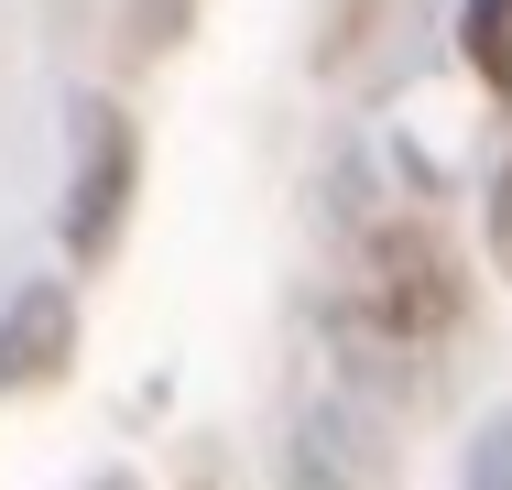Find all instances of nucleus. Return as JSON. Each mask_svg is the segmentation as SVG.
<instances>
[{
	"instance_id": "f257e3e1",
	"label": "nucleus",
	"mask_w": 512,
	"mask_h": 490,
	"mask_svg": "<svg viewBox=\"0 0 512 490\" xmlns=\"http://www.w3.org/2000/svg\"><path fill=\"white\" fill-rule=\"evenodd\" d=\"M360 316L393 327V338H436V327L458 316V273H447V251H436L425 229H382V240L360 251Z\"/></svg>"
},
{
	"instance_id": "39448f33",
	"label": "nucleus",
	"mask_w": 512,
	"mask_h": 490,
	"mask_svg": "<svg viewBox=\"0 0 512 490\" xmlns=\"http://www.w3.org/2000/svg\"><path fill=\"white\" fill-rule=\"evenodd\" d=\"M491 262L512 273V164H502V196H491Z\"/></svg>"
},
{
	"instance_id": "f03ea898",
	"label": "nucleus",
	"mask_w": 512,
	"mask_h": 490,
	"mask_svg": "<svg viewBox=\"0 0 512 490\" xmlns=\"http://www.w3.org/2000/svg\"><path fill=\"white\" fill-rule=\"evenodd\" d=\"M131 120L120 109H88V153H77V196H66V240L99 262L109 240H120V207H131Z\"/></svg>"
},
{
	"instance_id": "7ed1b4c3",
	"label": "nucleus",
	"mask_w": 512,
	"mask_h": 490,
	"mask_svg": "<svg viewBox=\"0 0 512 490\" xmlns=\"http://www.w3.org/2000/svg\"><path fill=\"white\" fill-rule=\"evenodd\" d=\"M66 360H77V294L66 284H22L11 316H0V382L11 392L66 382Z\"/></svg>"
},
{
	"instance_id": "20e7f679",
	"label": "nucleus",
	"mask_w": 512,
	"mask_h": 490,
	"mask_svg": "<svg viewBox=\"0 0 512 490\" xmlns=\"http://www.w3.org/2000/svg\"><path fill=\"white\" fill-rule=\"evenodd\" d=\"M469 66L512 88V0H469Z\"/></svg>"
}]
</instances>
